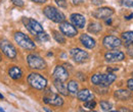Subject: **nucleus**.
Listing matches in <instances>:
<instances>
[{
	"instance_id": "nucleus-1",
	"label": "nucleus",
	"mask_w": 133,
	"mask_h": 112,
	"mask_svg": "<svg viewBox=\"0 0 133 112\" xmlns=\"http://www.w3.org/2000/svg\"><path fill=\"white\" fill-rule=\"evenodd\" d=\"M116 80V76L114 73H103V74H93L91 77V83L95 86L108 87Z\"/></svg>"
},
{
	"instance_id": "nucleus-2",
	"label": "nucleus",
	"mask_w": 133,
	"mask_h": 112,
	"mask_svg": "<svg viewBox=\"0 0 133 112\" xmlns=\"http://www.w3.org/2000/svg\"><path fill=\"white\" fill-rule=\"evenodd\" d=\"M29 85L36 90H44L47 86V80L40 73L32 72L28 76Z\"/></svg>"
},
{
	"instance_id": "nucleus-3",
	"label": "nucleus",
	"mask_w": 133,
	"mask_h": 112,
	"mask_svg": "<svg viewBox=\"0 0 133 112\" xmlns=\"http://www.w3.org/2000/svg\"><path fill=\"white\" fill-rule=\"evenodd\" d=\"M43 13L45 14L47 18H49L50 20H52L56 24H61V23L65 21V19H66L65 14L53 6H46L43 9Z\"/></svg>"
},
{
	"instance_id": "nucleus-4",
	"label": "nucleus",
	"mask_w": 133,
	"mask_h": 112,
	"mask_svg": "<svg viewBox=\"0 0 133 112\" xmlns=\"http://www.w3.org/2000/svg\"><path fill=\"white\" fill-rule=\"evenodd\" d=\"M15 41L22 48L27 49V50H34L36 47L35 43L30 39V37H28L27 35H25L22 32H17L15 34Z\"/></svg>"
},
{
	"instance_id": "nucleus-5",
	"label": "nucleus",
	"mask_w": 133,
	"mask_h": 112,
	"mask_svg": "<svg viewBox=\"0 0 133 112\" xmlns=\"http://www.w3.org/2000/svg\"><path fill=\"white\" fill-rule=\"evenodd\" d=\"M27 61L30 66V68L32 69H44L46 67V62L44 61V59L42 57H40L37 54H30L27 56Z\"/></svg>"
},
{
	"instance_id": "nucleus-6",
	"label": "nucleus",
	"mask_w": 133,
	"mask_h": 112,
	"mask_svg": "<svg viewBox=\"0 0 133 112\" xmlns=\"http://www.w3.org/2000/svg\"><path fill=\"white\" fill-rule=\"evenodd\" d=\"M23 23L25 25V27L27 28V30L31 34H33L34 36H37L38 34L44 32L43 31V27L33 18H27V17H24L23 18Z\"/></svg>"
},
{
	"instance_id": "nucleus-7",
	"label": "nucleus",
	"mask_w": 133,
	"mask_h": 112,
	"mask_svg": "<svg viewBox=\"0 0 133 112\" xmlns=\"http://www.w3.org/2000/svg\"><path fill=\"white\" fill-rule=\"evenodd\" d=\"M0 50L10 59H15L17 57V49L7 40H1L0 41Z\"/></svg>"
},
{
	"instance_id": "nucleus-8",
	"label": "nucleus",
	"mask_w": 133,
	"mask_h": 112,
	"mask_svg": "<svg viewBox=\"0 0 133 112\" xmlns=\"http://www.w3.org/2000/svg\"><path fill=\"white\" fill-rule=\"evenodd\" d=\"M43 101L46 104H49L52 106H62L64 104V100L59 95L52 93L50 90L45 92V96L43 97Z\"/></svg>"
},
{
	"instance_id": "nucleus-9",
	"label": "nucleus",
	"mask_w": 133,
	"mask_h": 112,
	"mask_svg": "<svg viewBox=\"0 0 133 112\" xmlns=\"http://www.w3.org/2000/svg\"><path fill=\"white\" fill-rule=\"evenodd\" d=\"M70 54H71L73 60H74L75 62H77V63H82L84 61H86V60L88 59V57H89L88 53L80 48L71 49Z\"/></svg>"
},
{
	"instance_id": "nucleus-10",
	"label": "nucleus",
	"mask_w": 133,
	"mask_h": 112,
	"mask_svg": "<svg viewBox=\"0 0 133 112\" xmlns=\"http://www.w3.org/2000/svg\"><path fill=\"white\" fill-rule=\"evenodd\" d=\"M59 30L61 32L63 33L65 36L69 37V38H73L75 37L77 34H78V31L76 29V27L73 25V24H70L68 21H63L59 25Z\"/></svg>"
},
{
	"instance_id": "nucleus-11",
	"label": "nucleus",
	"mask_w": 133,
	"mask_h": 112,
	"mask_svg": "<svg viewBox=\"0 0 133 112\" xmlns=\"http://www.w3.org/2000/svg\"><path fill=\"white\" fill-rule=\"evenodd\" d=\"M125 55L122 51L119 50H115V51H110L108 53H105L104 55V59L107 62L110 63H114V62H118V61H122L124 60Z\"/></svg>"
},
{
	"instance_id": "nucleus-12",
	"label": "nucleus",
	"mask_w": 133,
	"mask_h": 112,
	"mask_svg": "<svg viewBox=\"0 0 133 112\" xmlns=\"http://www.w3.org/2000/svg\"><path fill=\"white\" fill-rule=\"evenodd\" d=\"M103 46L108 49H117L122 45V42L119 38H117L115 36H107L104 37L103 41Z\"/></svg>"
},
{
	"instance_id": "nucleus-13",
	"label": "nucleus",
	"mask_w": 133,
	"mask_h": 112,
	"mask_svg": "<svg viewBox=\"0 0 133 112\" xmlns=\"http://www.w3.org/2000/svg\"><path fill=\"white\" fill-rule=\"evenodd\" d=\"M114 14V10L112 8H109V7H101L96 9L95 11H93L92 16H94L95 18H98V19H104V18H108Z\"/></svg>"
},
{
	"instance_id": "nucleus-14",
	"label": "nucleus",
	"mask_w": 133,
	"mask_h": 112,
	"mask_svg": "<svg viewBox=\"0 0 133 112\" xmlns=\"http://www.w3.org/2000/svg\"><path fill=\"white\" fill-rule=\"evenodd\" d=\"M53 78L54 80H61L65 81L69 78V72L66 71V69L64 66L57 65L53 70Z\"/></svg>"
},
{
	"instance_id": "nucleus-15",
	"label": "nucleus",
	"mask_w": 133,
	"mask_h": 112,
	"mask_svg": "<svg viewBox=\"0 0 133 112\" xmlns=\"http://www.w3.org/2000/svg\"><path fill=\"white\" fill-rule=\"evenodd\" d=\"M70 18H71L72 24H73L75 27H77V28H79V29H83L84 27H85L86 19H85V17H84L82 14H79V13H73Z\"/></svg>"
},
{
	"instance_id": "nucleus-16",
	"label": "nucleus",
	"mask_w": 133,
	"mask_h": 112,
	"mask_svg": "<svg viewBox=\"0 0 133 112\" xmlns=\"http://www.w3.org/2000/svg\"><path fill=\"white\" fill-rule=\"evenodd\" d=\"M80 42L85 48L87 49H93L95 47V40L92 39L90 36L87 34H82L80 37Z\"/></svg>"
},
{
	"instance_id": "nucleus-17",
	"label": "nucleus",
	"mask_w": 133,
	"mask_h": 112,
	"mask_svg": "<svg viewBox=\"0 0 133 112\" xmlns=\"http://www.w3.org/2000/svg\"><path fill=\"white\" fill-rule=\"evenodd\" d=\"M8 76L15 80H21L23 78V70L19 66H11L8 69Z\"/></svg>"
},
{
	"instance_id": "nucleus-18",
	"label": "nucleus",
	"mask_w": 133,
	"mask_h": 112,
	"mask_svg": "<svg viewBox=\"0 0 133 112\" xmlns=\"http://www.w3.org/2000/svg\"><path fill=\"white\" fill-rule=\"evenodd\" d=\"M77 98L79 101L85 102V101H89V100H93V94L88 90V89H83L80 92L77 93Z\"/></svg>"
},
{
	"instance_id": "nucleus-19",
	"label": "nucleus",
	"mask_w": 133,
	"mask_h": 112,
	"mask_svg": "<svg viewBox=\"0 0 133 112\" xmlns=\"http://www.w3.org/2000/svg\"><path fill=\"white\" fill-rule=\"evenodd\" d=\"M54 87L56 88V90L59 92V94L64 95V96H68L69 92H68V87L66 84L64 83V80H54Z\"/></svg>"
},
{
	"instance_id": "nucleus-20",
	"label": "nucleus",
	"mask_w": 133,
	"mask_h": 112,
	"mask_svg": "<svg viewBox=\"0 0 133 112\" xmlns=\"http://www.w3.org/2000/svg\"><path fill=\"white\" fill-rule=\"evenodd\" d=\"M114 96L116 97L118 100H120V101H125V100L130 99L131 96H132V94L128 90H118V91L115 92Z\"/></svg>"
},
{
	"instance_id": "nucleus-21",
	"label": "nucleus",
	"mask_w": 133,
	"mask_h": 112,
	"mask_svg": "<svg viewBox=\"0 0 133 112\" xmlns=\"http://www.w3.org/2000/svg\"><path fill=\"white\" fill-rule=\"evenodd\" d=\"M122 41L125 43L126 46L133 44V31L125 32L122 34Z\"/></svg>"
},
{
	"instance_id": "nucleus-22",
	"label": "nucleus",
	"mask_w": 133,
	"mask_h": 112,
	"mask_svg": "<svg viewBox=\"0 0 133 112\" xmlns=\"http://www.w3.org/2000/svg\"><path fill=\"white\" fill-rule=\"evenodd\" d=\"M68 91L69 93L73 94V95H76L78 93V84L76 80H70L68 83Z\"/></svg>"
},
{
	"instance_id": "nucleus-23",
	"label": "nucleus",
	"mask_w": 133,
	"mask_h": 112,
	"mask_svg": "<svg viewBox=\"0 0 133 112\" xmlns=\"http://www.w3.org/2000/svg\"><path fill=\"white\" fill-rule=\"evenodd\" d=\"M88 31L92 34H98V33L101 31V26L98 23H91L88 27Z\"/></svg>"
},
{
	"instance_id": "nucleus-24",
	"label": "nucleus",
	"mask_w": 133,
	"mask_h": 112,
	"mask_svg": "<svg viewBox=\"0 0 133 112\" xmlns=\"http://www.w3.org/2000/svg\"><path fill=\"white\" fill-rule=\"evenodd\" d=\"M52 34H53V38L55 39V41L57 43H61V44H65L66 43V39H65V37L62 34H59V33L56 32V31H53Z\"/></svg>"
},
{
	"instance_id": "nucleus-25",
	"label": "nucleus",
	"mask_w": 133,
	"mask_h": 112,
	"mask_svg": "<svg viewBox=\"0 0 133 112\" xmlns=\"http://www.w3.org/2000/svg\"><path fill=\"white\" fill-rule=\"evenodd\" d=\"M36 39H37L39 42L44 43V42H47V41L49 40V36H48L45 32H42L36 36Z\"/></svg>"
},
{
	"instance_id": "nucleus-26",
	"label": "nucleus",
	"mask_w": 133,
	"mask_h": 112,
	"mask_svg": "<svg viewBox=\"0 0 133 112\" xmlns=\"http://www.w3.org/2000/svg\"><path fill=\"white\" fill-rule=\"evenodd\" d=\"M96 106V103L94 100H89V101H85L84 102V107L85 108H88V109H94Z\"/></svg>"
},
{
	"instance_id": "nucleus-27",
	"label": "nucleus",
	"mask_w": 133,
	"mask_h": 112,
	"mask_svg": "<svg viewBox=\"0 0 133 112\" xmlns=\"http://www.w3.org/2000/svg\"><path fill=\"white\" fill-rule=\"evenodd\" d=\"M100 107L103 111H109V110L112 109V104L107 102V101H101L100 102Z\"/></svg>"
},
{
	"instance_id": "nucleus-28",
	"label": "nucleus",
	"mask_w": 133,
	"mask_h": 112,
	"mask_svg": "<svg viewBox=\"0 0 133 112\" xmlns=\"http://www.w3.org/2000/svg\"><path fill=\"white\" fill-rule=\"evenodd\" d=\"M56 2V4L59 6V7H63V8H66L68 6V2L66 0H54Z\"/></svg>"
},
{
	"instance_id": "nucleus-29",
	"label": "nucleus",
	"mask_w": 133,
	"mask_h": 112,
	"mask_svg": "<svg viewBox=\"0 0 133 112\" xmlns=\"http://www.w3.org/2000/svg\"><path fill=\"white\" fill-rule=\"evenodd\" d=\"M121 2H122V5L133 8V0H122Z\"/></svg>"
},
{
	"instance_id": "nucleus-30",
	"label": "nucleus",
	"mask_w": 133,
	"mask_h": 112,
	"mask_svg": "<svg viewBox=\"0 0 133 112\" xmlns=\"http://www.w3.org/2000/svg\"><path fill=\"white\" fill-rule=\"evenodd\" d=\"M11 2H12L15 5L18 6V7H23V6H24V1H23V0H11Z\"/></svg>"
},
{
	"instance_id": "nucleus-31",
	"label": "nucleus",
	"mask_w": 133,
	"mask_h": 112,
	"mask_svg": "<svg viewBox=\"0 0 133 112\" xmlns=\"http://www.w3.org/2000/svg\"><path fill=\"white\" fill-rule=\"evenodd\" d=\"M127 53H128L131 57H133V44L127 46Z\"/></svg>"
},
{
	"instance_id": "nucleus-32",
	"label": "nucleus",
	"mask_w": 133,
	"mask_h": 112,
	"mask_svg": "<svg viewBox=\"0 0 133 112\" xmlns=\"http://www.w3.org/2000/svg\"><path fill=\"white\" fill-rule=\"evenodd\" d=\"M127 85H128V88H129L131 91H133V79L128 80V81H127Z\"/></svg>"
},
{
	"instance_id": "nucleus-33",
	"label": "nucleus",
	"mask_w": 133,
	"mask_h": 112,
	"mask_svg": "<svg viewBox=\"0 0 133 112\" xmlns=\"http://www.w3.org/2000/svg\"><path fill=\"white\" fill-rule=\"evenodd\" d=\"M103 3V0H92V4L94 5H100Z\"/></svg>"
},
{
	"instance_id": "nucleus-34",
	"label": "nucleus",
	"mask_w": 133,
	"mask_h": 112,
	"mask_svg": "<svg viewBox=\"0 0 133 112\" xmlns=\"http://www.w3.org/2000/svg\"><path fill=\"white\" fill-rule=\"evenodd\" d=\"M33 2H36V3H45L46 0H32Z\"/></svg>"
},
{
	"instance_id": "nucleus-35",
	"label": "nucleus",
	"mask_w": 133,
	"mask_h": 112,
	"mask_svg": "<svg viewBox=\"0 0 133 112\" xmlns=\"http://www.w3.org/2000/svg\"><path fill=\"white\" fill-rule=\"evenodd\" d=\"M132 17H133V13H131L130 16H125V18H126L127 20H129V19H131Z\"/></svg>"
},
{
	"instance_id": "nucleus-36",
	"label": "nucleus",
	"mask_w": 133,
	"mask_h": 112,
	"mask_svg": "<svg viewBox=\"0 0 133 112\" xmlns=\"http://www.w3.org/2000/svg\"><path fill=\"white\" fill-rule=\"evenodd\" d=\"M111 23H112V19H111V18H110L109 20H107V24H108V25H110Z\"/></svg>"
},
{
	"instance_id": "nucleus-37",
	"label": "nucleus",
	"mask_w": 133,
	"mask_h": 112,
	"mask_svg": "<svg viewBox=\"0 0 133 112\" xmlns=\"http://www.w3.org/2000/svg\"><path fill=\"white\" fill-rule=\"evenodd\" d=\"M120 111H129V110H128V109H124V108H123V109H120Z\"/></svg>"
},
{
	"instance_id": "nucleus-38",
	"label": "nucleus",
	"mask_w": 133,
	"mask_h": 112,
	"mask_svg": "<svg viewBox=\"0 0 133 112\" xmlns=\"http://www.w3.org/2000/svg\"><path fill=\"white\" fill-rule=\"evenodd\" d=\"M0 99H1V100H3V99H4V97H3L2 94H0Z\"/></svg>"
},
{
	"instance_id": "nucleus-39",
	"label": "nucleus",
	"mask_w": 133,
	"mask_h": 112,
	"mask_svg": "<svg viewBox=\"0 0 133 112\" xmlns=\"http://www.w3.org/2000/svg\"><path fill=\"white\" fill-rule=\"evenodd\" d=\"M3 111H4V109H2V108L0 107V112H3Z\"/></svg>"
},
{
	"instance_id": "nucleus-40",
	"label": "nucleus",
	"mask_w": 133,
	"mask_h": 112,
	"mask_svg": "<svg viewBox=\"0 0 133 112\" xmlns=\"http://www.w3.org/2000/svg\"><path fill=\"white\" fill-rule=\"evenodd\" d=\"M132 74H133V73H132Z\"/></svg>"
}]
</instances>
